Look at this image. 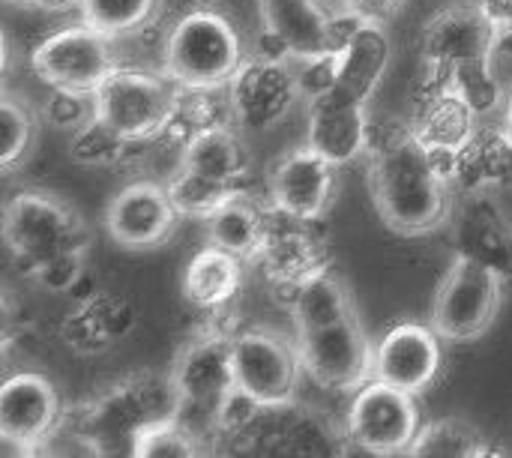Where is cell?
Returning a JSON list of instances; mask_svg holds the SVG:
<instances>
[{
    "instance_id": "obj_1",
    "label": "cell",
    "mask_w": 512,
    "mask_h": 458,
    "mask_svg": "<svg viewBox=\"0 0 512 458\" xmlns=\"http://www.w3.org/2000/svg\"><path fill=\"white\" fill-rule=\"evenodd\" d=\"M369 183L381 219L405 237L429 234L450 216L456 189L447 180L441 153L429 150L411 126L372 147Z\"/></svg>"
},
{
    "instance_id": "obj_2",
    "label": "cell",
    "mask_w": 512,
    "mask_h": 458,
    "mask_svg": "<svg viewBox=\"0 0 512 458\" xmlns=\"http://www.w3.org/2000/svg\"><path fill=\"white\" fill-rule=\"evenodd\" d=\"M246 60L234 21L210 6L189 9L168 33L162 66L189 90L225 87Z\"/></svg>"
},
{
    "instance_id": "obj_3",
    "label": "cell",
    "mask_w": 512,
    "mask_h": 458,
    "mask_svg": "<svg viewBox=\"0 0 512 458\" xmlns=\"http://www.w3.org/2000/svg\"><path fill=\"white\" fill-rule=\"evenodd\" d=\"M3 237L24 276L60 252H87L90 243L84 219L57 195L36 189L15 192L6 201Z\"/></svg>"
},
{
    "instance_id": "obj_4",
    "label": "cell",
    "mask_w": 512,
    "mask_h": 458,
    "mask_svg": "<svg viewBox=\"0 0 512 458\" xmlns=\"http://www.w3.org/2000/svg\"><path fill=\"white\" fill-rule=\"evenodd\" d=\"M258 6L264 33L255 54L282 63L336 54L360 21L351 12L333 15L321 0H258Z\"/></svg>"
},
{
    "instance_id": "obj_5",
    "label": "cell",
    "mask_w": 512,
    "mask_h": 458,
    "mask_svg": "<svg viewBox=\"0 0 512 458\" xmlns=\"http://www.w3.org/2000/svg\"><path fill=\"white\" fill-rule=\"evenodd\" d=\"M180 84L165 72H147L138 66H114V72L93 93L96 114L108 120L129 141H147L162 135L171 111L180 99Z\"/></svg>"
},
{
    "instance_id": "obj_6",
    "label": "cell",
    "mask_w": 512,
    "mask_h": 458,
    "mask_svg": "<svg viewBox=\"0 0 512 458\" xmlns=\"http://www.w3.org/2000/svg\"><path fill=\"white\" fill-rule=\"evenodd\" d=\"M504 279L489 267L456 255L450 264L432 306V327L447 342H474L480 339L501 306Z\"/></svg>"
},
{
    "instance_id": "obj_7",
    "label": "cell",
    "mask_w": 512,
    "mask_h": 458,
    "mask_svg": "<svg viewBox=\"0 0 512 458\" xmlns=\"http://www.w3.org/2000/svg\"><path fill=\"white\" fill-rule=\"evenodd\" d=\"M111 36L99 33L90 24H69L48 33L30 51V69L48 87L96 93L99 84L114 72L117 57Z\"/></svg>"
},
{
    "instance_id": "obj_8",
    "label": "cell",
    "mask_w": 512,
    "mask_h": 458,
    "mask_svg": "<svg viewBox=\"0 0 512 458\" xmlns=\"http://www.w3.org/2000/svg\"><path fill=\"white\" fill-rule=\"evenodd\" d=\"M231 363H234V384L264 408L276 411L294 402L303 372L297 342H288L273 330L234 333Z\"/></svg>"
},
{
    "instance_id": "obj_9",
    "label": "cell",
    "mask_w": 512,
    "mask_h": 458,
    "mask_svg": "<svg viewBox=\"0 0 512 458\" xmlns=\"http://www.w3.org/2000/svg\"><path fill=\"white\" fill-rule=\"evenodd\" d=\"M303 372L324 390H360L375 378V348L357 315L336 324L294 333Z\"/></svg>"
},
{
    "instance_id": "obj_10",
    "label": "cell",
    "mask_w": 512,
    "mask_h": 458,
    "mask_svg": "<svg viewBox=\"0 0 512 458\" xmlns=\"http://www.w3.org/2000/svg\"><path fill=\"white\" fill-rule=\"evenodd\" d=\"M420 432L417 399L387 381H366L348 408V435L375 456L408 453Z\"/></svg>"
},
{
    "instance_id": "obj_11",
    "label": "cell",
    "mask_w": 512,
    "mask_h": 458,
    "mask_svg": "<svg viewBox=\"0 0 512 458\" xmlns=\"http://www.w3.org/2000/svg\"><path fill=\"white\" fill-rule=\"evenodd\" d=\"M231 342H234V333L210 324L201 336H195L180 351L168 375L177 390V411L192 408L204 414L213 423V429H216L219 402L237 387L234 363H231Z\"/></svg>"
},
{
    "instance_id": "obj_12",
    "label": "cell",
    "mask_w": 512,
    "mask_h": 458,
    "mask_svg": "<svg viewBox=\"0 0 512 458\" xmlns=\"http://www.w3.org/2000/svg\"><path fill=\"white\" fill-rule=\"evenodd\" d=\"M258 264L264 267L270 288L285 309H288L294 291L306 279L333 267L327 243L315 231V222L288 216L273 204H270V234H267V246H264Z\"/></svg>"
},
{
    "instance_id": "obj_13",
    "label": "cell",
    "mask_w": 512,
    "mask_h": 458,
    "mask_svg": "<svg viewBox=\"0 0 512 458\" xmlns=\"http://www.w3.org/2000/svg\"><path fill=\"white\" fill-rule=\"evenodd\" d=\"M300 99L297 72L282 60L246 57L228 81V111L243 129L264 132L279 126Z\"/></svg>"
},
{
    "instance_id": "obj_14",
    "label": "cell",
    "mask_w": 512,
    "mask_h": 458,
    "mask_svg": "<svg viewBox=\"0 0 512 458\" xmlns=\"http://www.w3.org/2000/svg\"><path fill=\"white\" fill-rule=\"evenodd\" d=\"M63 423V408L54 384L39 372H18L3 381L0 390V438L18 447L21 456L39 453L57 426Z\"/></svg>"
},
{
    "instance_id": "obj_15",
    "label": "cell",
    "mask_w": 512,
    "mask_h": 458,
    "mask_svg": "<svg viewBox=\"0 0 512 458\" xmlns=\"http://www.w3.org/2000/svg\"><path fill=\"white\" fill-rule=\"evenodd\" d=\"M336 186V165L327 162L321 153H315L309 144L282 153L270 171H267V192L270 204L279 207L288 216L318 222L330 201Z\"/></svg>"
},
{
    "instance_id": "obj_16",
    "label": "cell",
    "mask_w": 512,
    "mask_h": 458,
    "mask_svg": "<svg viewBox=\"0 0 512 458\" xmlns=\"http://www.w3.org/2000/svg\"><path fill=\"white\" fill-rule=\"evenodd\" d=\"M177 207L165 186L141 180L120 189L105 213L111 240L123 249H153L165 243L177 228Z\"/></svg>"
},
{
    "instance_id": "obj_17",
    "label": "cell",
    "mask_w": 512,
    "mask_h": 458,
    "mask_svg": "<svg viewBox=\"0 0 512 458\" xmlns=\"http://www.w3.org/2000/svg\"><path fill=\"white\" fill-rule=\"evenodd\" d=\"M498 27L477 3H453L435 12L423 27V63L453 66L459 60L495 57Z\"/></svg>"
},
{
    "instance_id": "obj_18",
    "label": "cell",
    "mask_w": 512,
    "mask_h": 458,
    "mask_svg": "<svg viewBox=\"0 0 512 458\" xmlns=\"http://www.w3.org/2000/svg\"><path fill=\"white\" fill-rule=\"evenodd\" d=\"M441 336L435 327L402 321L375 348V378L408 393H423L441 372Z\"/></svg>"
},
{
    "instance_id": "obj_19",
    "label": "cell",
    "mask_w": 512,
    "mask_h": 458,
    "mask_svg": "<svg viewBox=\"0 0 512 458\" xmlns=\"http://www.w3.org/2000/svg\"><path fill=\"white\" fill-rule=\"evenodd\" d=\"M477 114L447 87V78L438 66L426 63L414 87V117L411 132L435 153H453L477 126Z\"/></svg>"
},
{
    "instance_id": "obj_20",
    "label": "cell",
    "mask_w": 512,
    "mask_h": 458,
    "mask_svg": "<svg viewBox=\"0 0 512 458\" xmlns=\"http://www.w3.org/2000/svg\"><path fill=\"white\" fill-rule=\"evenodd\" d=\"M453 189L474 195L489 189H512V132L504 126H474L453 150L441 153Z\"/></svg>"
},
{
    "instance_id": "obj_21",
    "label": "cell",
    "mask_w": 512,
    "mask_h": 458,
    "mask_svg": "<svg viewBox=\"0 0 512 458\" xmlns=\"http://www.w3.org/2000/svg\"><path fill=\"white\" fill-rule=\"evenodd\" d=\"M393 57V39L381 21H357L345 45L336 51V84L327 96L366 105L378 90Z\"/></svg>"
},
{
    "instance_id": "obj_22",
    "label": "cell",
    "mask_w": 512,
    "mask_h": 458,
    "mask_svg": "<svg viewBox=\"0 0 512 458\" xmlns=\"http://www.w3.org/2000/svg\"><path fill=\"white\" fill-rule=\"evenodd\" d=\"M135 330V309L126 297L111 291H96L78 300L60 324V339L69 351L81 357L105 354Z\"/></svg>"
},
{
    "instance_id": "obj_23",
    "label": "cell",
    "mask_w": 512,
    "mask_h": 458,
    "mask_svg": "<svg viewBox=\"0 0 512 458\" xmlns=\"http://www.w3.org/2000/svg\"><path fill=\"white\" fill-rule=\"evenodd\" d=\"M456 255H465L504 282H512V222L486 192H474L459 213Z\"/></svg>"
},
{
    "instance_id": "obj_24",
    "label": "cell",
    "mask_w": 512,
    "mask_h": 458,
    "mask_svg": "<svg viewBox=\"0 0 512 458\" xmlns=\"http://www.w3.org/2000/svg\"><path fill=\"white\" fill-rule=\"evenodd\" d=\"M306 144L321 153L336 168L354 162L369 147V117L366 105L345 102L336 96H321L309 102Z\"/></svg>"
},
{
    "instance_id": "obj_25",
    "label": "cell",
    "mask_w": 512,
    "mask_h": 458,
    "mask_svg": "<svg viewBox=\"0 0 512 458\" xmlns=\"http://www.w3.org/2000/svg\"><path fill=\"white\" fill-rule=\"evenodd\" d=\"M243 264L237 255L219 249V246H204L198 255L183 270V297L189 306L201 312H219L228 309L240 288H243Z\"/></svg>"
},
{
    "instance_id": "obj_26",
    "label": "cell",
    "mask_w": 512,
    "mask_h": 458,
    "mask_svg": "<svg viewBox=\"0 0 512 458\" xmlns=\"http://www.w3.org/2000/svg\"><path fill=\"white\" fill-rule=\"evenodd\" d=\"M270 234V204L249 198V192L234 195L207 219V237L213 246L237 255L240 261H258Z\"/></svg>"
},
{
    "instance_id": "obj_27",
    "label": "cell",
    "mask_w": 512,
    "mask_h": 458,
    "mask_svg": "<svg viewBox=\"0 0 512 458\" xmlns=\"http://www.w3.org/2000/svg\"><path fill=\"white\" fill-rule=\"evenodd\" d=\"M180 150H183L180 153V168H189L195 174L225 180V183H234V186L246 189L249 171H252V153L237 138V132H231L225 123H216V126L198 132Z\"/></svg>"
},
{
    "instance_id": "obj_28",
    "label": "cell",
    "mask_w": 512,
    "mask_h": 458,
    "mask_svg": "<svg viewBox=\"0 0 512 458\" xmlns=\"http://www.w3.org/2000/svg\"><path fill=\"white\" fill-rule=\"evenodd\" d=\"M288 312L294 318V333L318 330V327H327V324H336L342 318L357 315L354 303H351V294H348L342 276L333 267H327V270L315 273L312 279H306L294 291V297L288 303Z\"/></svg>"
},
{
    "instance_id": "obj_29",
    "label": "cell",
    "mask_w": 512,
    "mask_h": 458,
    "mask_svg": "<svg viewBox=\"0 0 512 458\" xmlns=\"http://www.w3.org/2000/svg\"><path fill=\"white\" fill-rule=\"evenodd\" d=\"M495 450L486 447L483 432L462 420V417H447L423 426L408 450V456H432V458H480L492 456Z\"/></svg>"
},
{
    "instance_id": "obj_30",
    "label": "cell",
    "mask_w": 512,
    "mask_h": 458,
    "mask_svg": "<svg viewBox=\"0 0 512 458\" xmlns=\"http://www.w3.org/2000/svg\"><path fill=\"white\" fill-rule=\"evenodd\" d=\"M495 57H474V60H459L453 66H438L447 78V87L477 114H495L504 102V87L492 69Z\"/></svg>"
},
{
    "instance_id": "obj_31",
    "label": "cell",
    "mask_w": 512,
    "mask_h": 458,
    "mask_svg": "<svg viewBox=\"0 0 512 458\" xmlns=\"http://www.w3.org/2000/svg\"><path fill=\"white\" fill-rule=\"evenodd\" d=\"M168 195L177 207L180 216H195V219H210L225 201H231L234 195L246 192L243 186L225 183V180H213L204 174H195L189 168H177V174L168 180Z\"/></svg>"
},
{
    "instance_id": "obj_32",
    "label": "cell",
    "mask_w": 512,
    "mask_h": 458,
    "mask_svg": "<svg viewBox=\"0 0 512 458\" xmlns=\"http://www.w3.org/2000/svg\"><path fill=\"white\" fill-rule=\"evenodd\" d=\"M198 441H201V435L192 426H186L177 414H171V417H159V420L144 423L132 435L129 453L144 458H189L201 453Z\"/></svg>"
},
{
    "instance_id": "obj_33",
    "label": "cell",
    "mask_w": 512,
    "mask_h": 458,
    "mask_svg": "<svg viewBox=\"0 0 512 458\" xmlns=\"http://www.w3.org/2000/svg\"><path fill=\"white\" fill-rule=\"evenodd\" d=\"M135 141H129L123 132H117L108 120L93 114L84 126H78L69 138V159L84 168H102L114 165L126 156V150Z\"/></svg>"
},
{
    "instance_id": "obj_34",
    "label": "cell",
    "mask_w": 512,
    "mask_h": 458,
    "mask_svg": "<svg viewBox=\"0 0 512 458\" xmlns=\"http://www.w3.org/2000/svg\"><path fill=\"white\" fill-rule=\"evenodd\" d=\"M81 21L99 33L120 39L141 30L159 9V0H81Z\"/></svg>"
},
{
    "instance_id": "obj_35",
    "label": "cell",
    "mask_w": 512,
    "mask_h": 458,
    "mask_svg": "<svg viewBox=\"0 0 512 458\" xmlns=\"http://www.w3.org/2000/svg\"><path fill=\"white\" fill-rule=\"evenodd\" d=\"M0 120H3V144H0V168L12 171L21 165L36 141V114L27 105V99H18L12 93H3L0 102Z\"/></svg>"
},
{
    "instance_id": "obj_36",
    "label": "cell",
    "mask_w": 512,
    "mask_h": 458,
    "mask_svg": "<svg viewBox=\"0 0 512 458\" xmlns=\"http://www.w3.org/2000/svg\"><path fill=\"white\" fill-rule=\"evenodd\" d=\"M210 93L213 90H189V87H183L180 99H177V105L171 111V120L162 129V135H168L171 141H177L183 147L198 132L216 126L219 123V111L210 102Z\"/></svg>"
},
{
    "instance_id": "obj_37",
    "label": "cell",
    "mask_w": 512,
    "mask_h": 458,
    "mask_svg": "<svg viewBox=\"0 0 512 458\" xmlns=\"http://www.w3.org/2000/svg\"><path fill=\"white\" fill-rule=\"evenodd\" d=\"M96 114V99L93 93L84 90H66V87H51V96L45 99L42 117L54 129H69L75 132Z\"/></svg>"
},
{
    "instance_id": "obj_38",
    "label": "cell",
    "mask_w": 512,
    "mask_h": 458,
    "mask_svg": "<svg viewBox=\"0 0 512 458\" xmlns=\"http://www.w3.org/2000/svg\"><path fill=\"white\" fill-rule=\"evenodd\" d=\"M30 279L51 294H72L87 279L84 252H60V255L48 258L30 273Z\"/></svg>"
},
{
    "instance_id": "obj_39",
    "label": "cell",
    "mask_w": 512,
    "mask_h": 458,
    "mask_svg": "<svg viewBox=\"0 0 512 458\" xmlns=\"http://www.w3.org/2000/svg\"><path fill=\"white\" fill-rule=\"evenodd\" d=\"M300 69H297V84H300V96H306L309 102L312 99H321L333 90L336 84V54H318V57H306V60H297Z\"/></svg>"
},
{
    "instance_id": "obj_40",
    "label": "cell",
    "mask_w": 512,
    "mask_h": 458,
    "mask_svg": "<svg viewBox=\"0 0 512 458\" xmlns=\"http://www.w3.org/2000/svg\"><path fill=\"white\" fill-rule=\"evenodd\" d=\"M405 0H342L345 12L363 18V21H381L387 24L399 9H402Z\"/></svg>"
},
{
    "instance_id": "obj_41",
    "label": "cell",
    "mask_w": 512,
    "mask_h": 458,
    "mask_svg": "<svg viewBox=\"0 0 512 458\" xmlns=\"http://www.w3.org/2000/svg\"><path fill=\"white\" fill-rule=\"evenodd\" d=\"M483 12L489 15V21L501 30L512 27V0H480Z\"/></svg>"
},
{
    "instance_id": "obj_42",
    "label": "cell",
    "mask_w": 512,
    "mask_h": 458,
    "mask_svg": "<svg viewBox=\"0 0 512 458\" xmlns=\"http://www.w3.org/2000/svg\"><path fill=\"white\" fill-rule=\"evenodd\" d=\"M495 57H504V60H512V27H507V30H501V33H498Z\"/></svg>"
},
{
    "instance_id": "obj_43",
    "label": "cell",
    "mask_w": 512,
    "mask_h": 458,
    "mask_svg": "<svg viewBox=\"0 0 512 458\" xmlns=\"http://www.w3.org/2000/svg\"><path fill=\"white\" fill-rule=\"evenodd\" d=\"M78 3L81 0H39V9H45V12H66V9H72Z\"/></svg>"
},
{
    "instance_id": "obj_44",
    "label": "cell",
    "mask_w": 512,
    "mask_h": 458,
    "mask_svg": "<svg viewBox=\"0 0 512 458\" xmlns=\"http://www.w3.org/2000/svg\"><path fill=\"white\" fill-rule=\"evenodd\" d=\"M6 6H18V9H39V0H3Z\"/></svg>"
},
{
    "instance_id": "obj_45",
    "label": "cell",
    "mask_w": 512,
    "mask_h": 458,
    "mask_svg": "<svg viewBox=\"0 0 512 458\" xmlns=\"http://www.w3.org/2000/svg\"><path fill=\"white\" fill-rule=\"evenodd\" d=\"M507 129L512 132V90L510 96H507Z\"/></svg>"
}]
</instances>
